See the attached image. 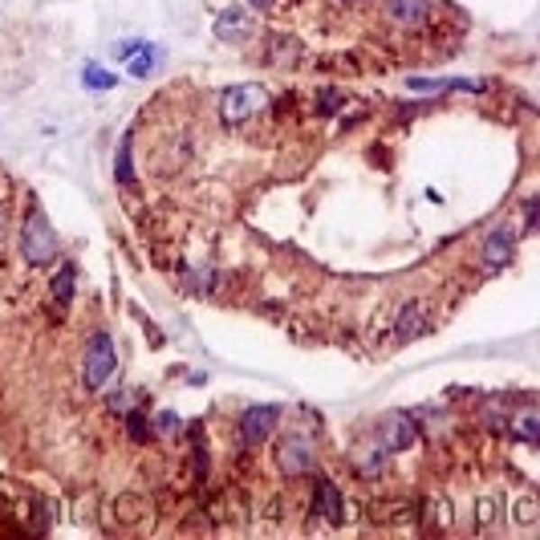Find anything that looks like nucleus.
I'll use <instances>...</instances> for the list:
<instances>
[{"label":"nucleus","instance_id":"nucleus-17","mask_svg":"<svg viewBox=\"0 0 540 540\" xmlns=\"http://www.w3.org/2000/svg\"><path fill=\"white\" fill-rule=\"evenodd\" d=\"M82 82L90 86V90H110V86H118L114 74H106V69H98V66H86L82 69Z\"/></svg>","mask_w":540,"mask_h":540},{"label":"nucleus","instance_id":"nucleus-22","mask_svg":"<svg viewBox=\"0 0 540 540\" xmlns=\"http://www.w3.org/2000/svg\"><path fill=\"white\" fill-rule=\"evenodd\" d=\"M5 228H9V215L0 212V240H5Z\"/></svg>","mask_w":540,"mask_h":540},{"label":"nucleus","instance_id":"nucleus-5","mask_svg":"<svg viewBox=\"0 0 540 540\" xmlns=\"http://www.w3.org/2000/svg\"><path fill=\"white\" fill-rule=\"evenodd\" d=\"M277 423H280V407H248L244 415H240V439H244V447L269 443Z\"/></svg>","mask_w":540,"mask_h":540},{"label":"nucleus","instance_id":"nucleus-20","mask_svg":"<svg viewBox=\"0 0 540 540\" xmlns=\"http://www.w3.org/2000/svg\"><path fill=\"white\" fill-rule=\"evenodd\" d=\"M532 224H536V199L524 204V232H532Z\"/></svg>","mask_w":540,"mask_h":540},{"label":"nucleus","instance_id":"nucleus-7","mask_svg":"<svg viewBox=\"0 0 540 540\" xmlns=\"http://www.w3.org/2000/svg\"><path fill=\"white\" fill-rule=\"evenodd\" d=\"M378 443H382L386 451H407V447H415L418 443V426H415V418L410 415H386L382 423H378Z\"/></svg>","mask_w":540,"mask_h":540},{"label":"nucleus","instance_id":"nucleus-13","mask_svg":"<svg viewBox=\"0 0 540 540\" xmlns=\"http://www.w3.org/2000/svg\"><path fill=\"white\" fill-rule=\"evenodd\" d=\"M134 53H139V58H126V61H131V78H151L159 69V61H163L155 45H139Z\"/></svg>","mask_w":540,"mask_h":540},{"label":"nucleus","instance_id":"nucleus-10","mask_svg":"<svg viewBox=\"0 0 540 540\" xmlns=\"http://www.w3.org/2000/svg\"><path fill=\"white\" fill-rule=\"evenodd\" d=\"M252 13L248 9H224L220 17H215V37L220 41H248L252 37Z\"/></svg>","mask_w":540,"mask_h":540},{"label":"nucleus","instance_id":"nucleus-6","mask_svg":"<svg viewBox=\"0 0 540 540\" xmlns=\"http://www.w3.org/2000/svg\"><path fill=\"white\" fill-rule=\"evenodd\" d=\"M386 21L394 29H407V33H418L431 21V0H386Z\"/></svg>","mask_w":540,"mask_h":540},{"label":"nucleus","instance_id":"nucleus-21","mask_svg":"<svg viewBox=\"0 0 540 540\" xmlns=\"http://www.w3.org/2000/svg\"><path fill=\"white\" fill-rule=\"evenodd\" d=\"M277 0H248V9H272Z\"/></svg>","mask_w":540,"mask_h":540},{"label":"nucleus","instance_id":"nucleus-23","mask_svg":"<svg viewBox=\"0 0 540 540\" xmlns=\"http://www.w3.org/2000/svg\"><path fill=\"white\" fill-rule=\"evenodd\" d=\"M350 5H353V0H350Z\"/></svg>","mask_w":540,"mask_h":540},{"label":"nucleus","instance_id":"nucleus-18","mask_svg":"<svg viewBox=\"0 0 540 540\" xmlns=\"http://www.w3.org/2000/svg\"><path fill=\"white\" fill-rule=\"evenodd\" d=\"M126 423H131V439L134 443H147V418H142V410H126Z\"/></svg>","mask_w":540,"mask_h":540},{"label":"nucleus","instance_id":"nucleus-9","mask_svg":"<svg viewBox=\"0 0 540 540\" xmlns=\"http://www.w3.org/2000/svg\"><path fill=\"white\" fill-rule=\"evenodd\" d=\"M313 508H317V512L325 516L329 524H342L345 520V496L337 491L334 480H325V475H317V483H313Z\"/></svg>","mask_w":540,"mask_h":540},{"label":"nucleus","instance_id":"nucleus-14","mask_svg":"<svg viewBox=\"0 0 540 540\" xmlns=\"http://www.w3.org/2000/svg\"><path fill=\"white\" fill-rule=\"evenodd\" d=\"M272 53H277V58H272V66H285V69L301 61V58H297V53H301V45H297L293 37H277V41H272Z\"/></svg>","mask_w":540,"mask_h":540},{"label":"nucleus","instance_id":"nucleus-19","mask_svg":"<svg viewBox=\"0 0 540 540\" xmlns=\"http://www.w3.org/2000/svg\"><path fill=\"white\" fill-rule=\"evenodd\" d=\"M516 520H520V524L536 520V499H520V512H516Z\"/></svg>","mask_w":540,"mask_h":540},{"label":"nucleus","instance_id":"nucleus-1","mask_svg":"<svg viewBox=\"0 0 540 540\" xmlns=\"http://www.w3.org/2000/svg\"><path fill=\"white\" fill-rule=\"evenodd\" d=\"M21 256L33 269H45V264L58 261V232H53V224L45 220V212L37 204L29 207L25 228H21Z\"/></svg>","mask_w":540,"mask_h":540},{"label":"nucleus","instance_id":"nucleus-4","mask_svg":"<svg viewBox=\"0 0 540 540\" xmlns=\"http://www.w3.org/2000/svg\"><path fill=\"white\" fill-rule=\"evenodd\" d=\"M313 463H317V443H313L309 435H285V439L277 443L280 475H305V471H313Z\"/></svg>","mask_w":540,"mask_h":540},{"label":"nucleus","instance_id":"nucleus-3","mask_svg":"<svg viewBox=\"0 0 540 540\" xmlns=\"http://www.w3.org/2000/svg\"><path fill=\"white\" fill-rule=\"evenodd\" d=\"M114 370H118V350H114V342H110V334H94L90 342H86V353H82V386L86 390H102V386L114 378Z\"/></svg>","mask_w":540,"mask_h":540},{"label":"nucleus","instance_id":"nucleus-2","mask_svg":"<svg viewBox=\"0 0 540 540\" xmlns=\"http://www.w3.org/2000/svg\"><path fill=\"white\" fill-rule=\"evenodd\" d=\"M269 110V90L264 86H228L220 94V118L224 126H244Z\"/></svg>","mask_w":540,"mask_h":540},{"label":"nucleus","instance_id":"nucleus-15","mask_svg":"<svg viewBox=\"0 0 540 540\" xmlns=\"http://www.w3.org/2000/svg\"><path fill=\"white\" fill-rule=\"evenodd\" d=\"M114 175L123 188H134V167H131V139H123V147H118V159H114Z\"/></svg>","mask_w":540,"mask_h":540},{"label":"nucleus","instance_id":"nucleus-12","mask_svg":"<svg viewBox=\"0 0 540 540\" xmlns=\"http://www.w3.org/2000/svg\"><path fill=\"white\" fill-rule=\"evenodd\" d=\"M426 325H431V321H426V309L423 305H402L398 309V325H394V337H398V342H407V337H418V334H426Z\"/></svg>","mask_w":540,"mask_h":540},{"label":"nucleus","instance_id":"nucleus-8","mask_svg":"<svg viewBox=\"0 0 540 540\" xmlns=\"http://www.w3.org/2000/svg\"><path fill=\"white\" fill-rule=\"evenodd\" d=\"M512 248H516V228H496L488 240H483V252H480V261H483V269L488 272H496V269H504L508 261H512Z\"/></svg>","mask_w":540,"mask_h":540},{"label":"nucleus","instance_id":"nucleus-16","mask_svg":"<svg viewBox=\"0 0 540 540\" xmlns=\"http://www.w3.org/2000/svg\"><path fill=\"white\" fill-rule=\"evenodd\" d=\"M53 297H58V305H69V297H74V264H61L58 280H53Z\"/></svg>","mask_w":540,"mask_h":540},{"label":"nucleus","instance_id":"nucleus-11","mask_svg":"<svg viewBox=\"0 0 540 540\" xmlns=\"http://www.w3.org/2000/svg\"><path fill=\"white\" fill-rule=\"evenodd\" d=\"M508 435H512V439H520L524 447H536V443H540V415L532 407L508 415Z\"/></svg>","mask_w":540,"mask_h":540}]
</instances>
